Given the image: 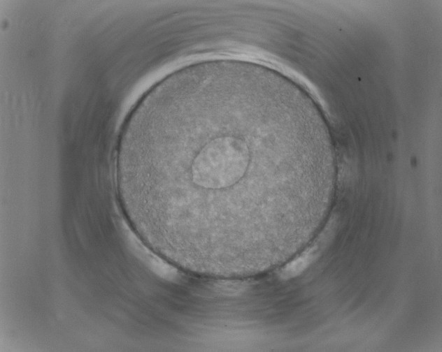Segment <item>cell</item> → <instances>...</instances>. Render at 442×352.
<instances>
[{
	"mask_svg": "<svg viewBox=\"0 0 442 352\" xmlns=\"http://www.w3.org/2000/svg\"><path fill=\"white\" fill-rule=\"evenodd\" d=\"M259 112L247 91L208 89L166 96L125 127L115 186L139 237L169 254H241L264 192L303 206L327 187L310 152L266 155Z\"/></svg>",
	"mask_w": 442,
	"mask_h": 352,
	"instance_id": "6da1fadb",
	"label": "cell"
},
{
	"mask_svg": "<svg viewBox=\"0 0 442 352\" xmlns=\"http://www.w3.org/2000/svg\"><path fill=\"white\" fill-rule=\"evenodd\" d=\"M312 251H306L295 260L287 264L282 270L280 277L283 279L294 277L301 273L312 262Z\"/></svg>",
	"mask_w": 442,
	"mask_h": 352,
	"instance_id": "7a4b0ae2",
	"label": "cell"
}]
</instances>
